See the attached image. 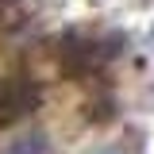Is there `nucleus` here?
<instances>
[{"label": "nucleus", "mask_w": 154, "mask_h": 154, "mask_svg": "<svg viewBox=\"0 0 154 154\" xmlns=\"http://www.w3.org/2000/svg\"><path fill=\"white\" fill-rule=\"evenodd\" d=\"M123 50V35H93V31H66L58 42V62H62V73L69 77H93L100 73L116 54Z\"/></svg>", "instance_id": "1"}, {"label": "nucleus", "mask_w": 154, "mask_h": 154, "mask_svg": "<svg viewBox=\"0 0 154 154\" xmlns=\"http://www.w3.org/2000/svg\"><path fill=\"white\" fill-rule=\"evenodd\" d=\"M38 93L35 81H27V77H8V81H0V123H12V119H23V116H31L38 108Z\"/></svg>", "instance_id": "2"}, {"label": "nucleus", "mask_w": 154, "mask_h": 154, "mask_svg": "<svg viewBox=\"0 0 154 154\" xmlns=\"http://www.w3.org/2000/svg\"><path fill=\"white\" fill-rule=\"evenodd\" d=\"M0 154H50V139L46 131H19L8 139V146Z\"/></svg>", "instance_id": "3"}, {"label": "nucleus", "mask_w": 154, "mask_h": 154, "mask_svg": "<svg viewBox=\"0 0 154 154\" xmlns=\"http://www.w3.org/2000/svg\"><path fill=\"white\" fill-rule=\"evenodd\" d=\"M19 16V0H0V31Z\"/></svg>", "instance_id": "4"}]
</instances>
